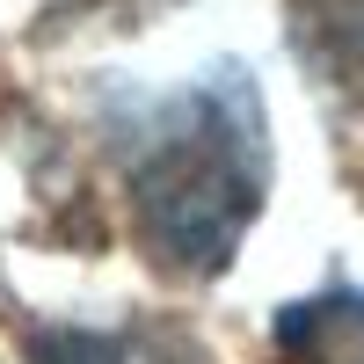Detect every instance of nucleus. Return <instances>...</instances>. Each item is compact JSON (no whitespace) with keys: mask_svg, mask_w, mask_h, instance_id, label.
Masks as SVG:
<instances>
[{"mask_svg":"<svg viewBox=\"0 0 364 364\" xmlns=\"http://www.w3.org/2000/svg\"><path fill=\"white\" fill-rule=\"evenodd\" d=\"M132 204L139 233L168 269L219 277L240 233L262 204V95L240 66H211L197 87H175L168 102H139L132 117Z\"/></svg>","mask_w":364,"mask_h":364,"instance_id":"obj_1","label":"nucleus"},{"mask_svg":"<svg viewBox=\"0 0 364 364\" xmlns=\"http://www.w3.org/2000/svg\"><path fill=\"white\" fill-rule=\"evenodd\" d=\"M29 364H132V343L102 336V328H37Z\"/></svg>","mask_w":364,"mask_h":364,"instance_id":"obj_2","label":"nucleus"},{"mask_svg":"<svg viewBox=\"0 0 364 364\" xmlns=\"http://www.w3.org/2000/svg\"><path fill=\"white\" fill-rule=\"evenodd\" d=\"M343 29H350V51L364 58V0H350V15H343Z\"/></svg>","mask_w":364,"mask_h":364,"instance_id":"obj_3","label":"nucleus"}]
</instances>
